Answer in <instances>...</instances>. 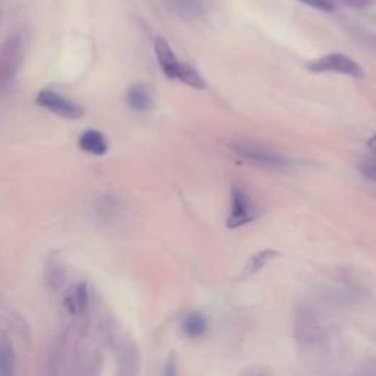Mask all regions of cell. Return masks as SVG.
I'll list each match as a JSON object with an SVG mask.
<instances>
[{
  "label": "cell",
  "instance_id": "obj_5",
  "mask_svg": "<svg viewBox=\"0 0 376 376\" xmlns=\"http://www.w3.org/2000/svg\"><path fill=\"white\" fill-rule=\"evenodd\" d=\"M236 150L238 152V155L250 159V160H256L265 165H272V166H280L282 163H285V159L275 155V153H269L266 150H262L259 148H255V145H245V144H240L236 148Z\"/></svg>",
  "mask_w": 376,
  "mask_h": 376
},
{
  "label": "cell",
  "instance_id": "obj_2",
  "mask_svg": "<svg viewBox=\"0 0 376 376\" xmlns=\"http://www.w3.org/2000/svg\"><path fill=\"white\" fill-rule=\"evenodd\" d=\"M35 101L41 108L49 109L53 114L68 119H78L82 114H84V111H82L78 103L65 99L64 96L57 94L53 90H41Z\"/></svg>",
  "mask_w": 376,
  "mask_h": 376
},
{
  "label": "cell",
  "instance_id": "obj_8",
  "mask_svg": "<svg viewBox=\"0 0 376 376\" xmlns=\"http://www.w3.org/2000/svg\"><path fill=\"white\" fill-rule=\"evenodd\" d=\"M182 329L185 332V336H188L190 338L200 337L207 329V321L203 315H200V313H192V315H188L185 318Z\"/></svg>",
  "mask_w": 376,
  "mask_h": 376
},
{
  "label": "cell",
  "instance_id": "obj_4",
  "mask_svg": "<svg viewBox=\"0 0 376 376\" xmlns=\"http://www.w3.org/2000/svg\"><path fill=\"white\" fill-rule=\"evenodd\" d=\"M155 50H156V56H157V62L163 71V74L174 79V74H175V70L179 64V60L177 59L174 50L171 49V46L168 45V41H166L165 38L159 37L156 38V43H155Z\"/></svg>",
  "mask_w": 376,
  "mask_h": 376
},
{
  "label": "cell",
  "instance_id": "obj_12",
  "mask_svg": "<svg viewBox=\"0 0 376 376\" xmlns=\"http://www.w3.org/2000/svg\"><path fill=\"white\" fill-rule=\"evenodd\" d=\"M12 372H13V363L9 350H6L2 344H0V375L6 376L11 375Z\"/></svg>",
  "mask_w": 376,
  "mask_h": 376
},
{
  "label": "cell",
  "instance_id": "obj_10",
  "mask_svg": "<svg viewBox=\"0 0 376 376\" xmlns=\"http://www.w3.org/2000/svg\"><path fill=\"white\" fill-rule=\"evenodd\" d=\"M278 253L274 252V250H265V252H260L258 255H255L252 259H250L248 265H247V270L248 272H258V270H260L265 265H267L270 260H272L274 258H277Z\"/></svg>",
  "mask_w": 376,
  "mask_h": 376
},
{
  "label": "cell",
  "instance_id": "obj_9",
  "mask_svg": "<svg viewBox=\"0 0 376 376\" xmlns=\"http://www.w3.org/2000/svg\"><path fill=\"white\" fill-rule=\"evenodd\" d=\"M127 100H128L130 106H131L133 109L140 111V112L148 111V109H150V106H152L150 94L148 93V90H145V89L141 87V86H136V87H133V89L128 92Z\"/></svg>",
  "mask_w": 376,
  "mask_h": 376
},
{
  "label": "cell",
  "instance_id": "obj_3",
  "mask_svg": "<svg viewBox=\"0 0 376 376\" xmlns=\"http://www.w3.org/2000/svg\"><path fill=\"white\" fill-rule=\"evenodd\" d=\"M256 215H258V209L252 201V199H250L241 188L234 187L231 214H229L226 225L229 228H237L252 222L253 219H256Z\"/></svg>",
  "mask_w": 376,
  "mask_h": 376
},
{
  "label": "cell",
  "instance_id": "obj_16",
  "mask_svg": "<svg viewBox=\"0 0 376 376\" xmlns=\"http://www.w3.org/2000/svg\"><path fill=\"white\" fill-rule=\"evenodd\" d=\"M369 148L375 152V155H376V136H373L370 140H369Z\"/></svg>",
  "mask_w": 376,
  "mask_h": 376
},
{
  "label": "cell",
  "instance_id": "obj_15",
  "mask_svg": "<svg viewBox=\"0 0 376 376\" xmlns=\"http://www.w3.org/2000/svg\"><path fill=\"white\" fill-rule=\"evenodd\" d=\"M365 174L369 177V178H372V179H375L376 181V166H367V168L365 170Z\"/></svg>",
  "mask_w": 376,
  "mask_h": 376
},
{
  "label": "cell",
  "instance_id": "obj_6",
  "mask_svg": "<svg viewBox=\"0 0 376 376\" xmlns=\"http://www.w3.org/2000/svg\"><path fill=\"white\" fill-rule=\"evenodd\" d=\"M79 148L90 155L101 156L108 152V141L101 133L89 130L79 137Z\"/></svg>",
  "mask_w": 376,
  "mask_h": 376
},
{
  "label": "cell",
  "instance_id": "obj_11",
  "mask_svg": "<svg viewBox=\"0 0 376 376\" xmlns=\"http://www.w3.org/2000/svg\"><path fill=\"white\" fill-rule=\"evenodd\" d=\"M89 302V292H87V285L86 284H79L74 292L72 300L70 303V309L72 311H78L81 309H84V306Z\"/></svg>",
  "mask_w": 376,
  "mask_h": 376
},
{
  "label": "cell",
  "instance_id": "obj_14",
  "mask_svg": "<svg viewBox=\"0 0 376 376\" xmlns=\"http://www.w3.org/2000/svg\"><path fill=\"white\" fill-rule=\"evenodd\" d=\"M344 2L351 5L353 8H366L372 4V0H344Z\"/></svg>",
  "mask_w": 376,
  "mask_h": 376
},
{
  "label": "cell",
  "instance_id": "obj_1",
  "mask_svg": "<svg viewBox=\"0 0 376 376\" xmlns=\"http://www.w3.org/2000/svg\"><path fill=\"white\" fill-rule=\"evenodd\" d=\"M309 71L321 74V72H337L343 75H348L353 78H363L365 72L362 67L358 64L356 60L351 57L341 55V53H331L326 56H322L316 60L310 62L307 65Z\"/></svg>",
  "mask_w": 376,
  "mask_h": 376
},
{
  "label": "cell",
  "instance_id": "obj_7",
  "mask_svg": "<svg viewBox=\"0 0 376 376\" xmlns=\"http://www.w3.org/2000/svg\"><path fill=\"white\" fill-rule=\"evenodd\" d=\"M174 79H178L181 82H184V84L190 86L193 89H197V90H203L206 87V82L204 79L200 77V74L188 64H184V62H179L177 70H175V74H174Z\"/></svg>",
  "mask_w": 376,
  "mask_h": 376
},
{
  "label": "cell",
  "instance_id": "obj_13",
  "mask_svg": "<svg viewBox=\"0 0 376 376\" xmlns=\"http://www.w3.org/2000/svg\"><path fill=\"white\" fill-rule=\"evenodd\" d=\"M297 2L310 6L313 9H318V11H324V12H332L336 9V4H333V0H297Z\"/></svg>",
  "mask_w": 376,
  "mask_h": 376
}]
</instances>
